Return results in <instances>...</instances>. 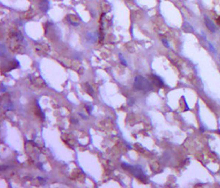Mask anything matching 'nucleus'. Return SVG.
<instances>
[{
    "label": "nucleus",
    "mask_w": 220,
    "mask_h": 188,
    "mask_svg": "<svg viewBox=\"0 0 220 188\" xmlns=\"http://www.w3.org/2000/svg\"><path fill=\"white\" fill-rule=\"evenodd\" d=\"M133 88L136 90L149 92L152 90L154 87L147 79L142 76H137L133 83Z\"/></svg>",
    "instance_id": "obj_2"
},
{
    "label": "nucleus",
    "mask_w": 220,
    "mask_h": 188,
    "mask_svg": "<svg viewBox=\"0 0 220 188\" xmlns=\"http://www.w3.org/2000/svg\"><path fill=\"white\" fill-rule=\"evenodd\" d=\"M119 58H120V62H121V63H122V65L124 66H127V63L125 59L123 57V56H122L121 54H119Z\"/></svg>",
    "instance_id": "obj_5"
},
{
    "label": "nucleus",
    "mask_w": 220,
    "mask_h": 188,
    "mask_svg": "<svg viewBox=\"0 0 220 188\" xmlns=\"http://www.w3.org/2000/svg\"><path fill=\"white\" fill-rule=\"evenodd\" d=\"M162 43H163V44H164L165 46L167 47V48H169V43H168V41H167L166 40H164V39H163V40H162Z\"/></svg>",
    "instance_id": "obj_8"
},
{
    "label": "nucleus",
    "mask_w": 220,
    "mask_h": 188,
    "mask_svg": "<svg viewBox=\"0 0 220 188\" xmlns=\"http://www.w3.org/2000/svg\"><path fill=\"white\" fill-rule=\"evenodd\" d=\"M2 88L1 89V91H2V92L3 93V92H5V90H7V89H5V87H4V85H2Z\"/></svg>",
    "instance_id": "obj_11"
},
{
    "label": "nucleus",
    "mask_w": 220,
    "mask_h": 188,
    "mask_svg": "<svg viewBox=\"0 0 220 188\" xmlns=\"http://www.w3.org/2000/svg\"><path fill=\"white\" fill-rule=\"evenodd\" d=\"M122 167L124 170H126L127 171L130 172L136 178L140 180L141 182L146 183L147 182V177L146 175L144 174L142 167L139 165H132L130 164H127V163H122Z\"/></svg>",
    "instance_id": "obj_1"
},
{
    "label": "nucleus",
    "mask_w": 220,
    "mask_h": 188,
    "mask_svg": "<svg viewBox=\"0 0 220 188\" xmlns=\"http://www.w3.org/2000/svg\"><path fill=\"white\" fill-rule=\"evenodd\" d=\"M87 86H88V93H89L91 96H93V95H94V90L92 89V88L91 87V85H89V84H87Z\"/></svg>",
    "instance_id": "obj_6"
},
{
    "label": "nucleus",
    "mask_w": 220,
    "mask_h": 188,
    "mask_svg": "<svg viewBox=\"0 0 220 188\" xmlns=\"http://www.w3.org/2000/svg\"><path fill=\"white\" fill-rule=\"evenodd\" d=\"M205 23H206V26L207 27V28L212 33H216V30H217V28L215 26V24L212 22L211 19H209L208 17H205Z\"/></svg>",
    "instance_id": "obj_3"
},
{
    "label": "nucleus",
    "mask_w": 220,
    "mask_h": 188,
    "mask_svg": "<svg viewBox=\"0 0 220 188\" xmlns=\"http://www.w3.org/2000/svg\"><path fill=\"white\" fill-rule=\"evenodd\" d=\"M208 45H209V47H210V49H211V51L214 52H216V50H215V49H214V46L211 44V43L208 42Z\"/></svg>",
    "instance_id": "obj_9"
},
{
    "label": "nucleus",
    "mask_w": 220,
    "mask_h": 188,
    "mask_svg": "<svg viewBox=\"0 0 220 188\" xmlns=\"http://www.w3.org/2000/svg\"><path fill=\"white\" fill-rule=\"evenodd\" d=\"M93 109H94V107H93L92 105H87V106H86V109H87V111H88V113H91V111L93 110Z\"/></svg>",
    "instance_id": "obj_7"
},
{
    "label": "nucleus",
    "mask_w": 220,
    "mask_h": 188,
    "mask_svg": "<svg viewBox=\"0 0 220 188\" xmlns=\"http://www.w3.org/2000/svg\"><path fill=\"white\" fill-rule=\"evenodd\" d=\"M217 23L220 25V17H219V18L217 19Z\"/></svg>",
    "instance_id": "obj_12"
},
{
    "label": "nucleus",
    "mask_w": 220,
    "mask_h": 188,
    "mask_svg": "<svg viewBox=\"0 0 220 188\" xmlns=\"http://www.w3.org/2000/svg\"><path fill=\"white\" fill-rule=\"evenodd\" d=\"M79 115H80V116L82 117V118H84V119H88V118H87V116H85V115H83V114H81V113H79Z\"/></svg>",
    "instance_id": "obj_10"
},
{
    "label": "nucleus",
    "mask_w": 220,
    "mask_h": 188,
    "mask_svg": "<svg viewBox=\"0 0 220 188\" xmlns=\"http://www.w3.org/2000/svg\"><path fill=\"white\" fill-rule=\"evenodd\" d=\"M152 80H153L155 85H157L158 87H160V88H161V87L164 86V82H163V80H161V78L159 77L158 76H156L153 74V75H152Z\"/></svg>",
    "instance_id": "obj_4"
}]
</instances>
